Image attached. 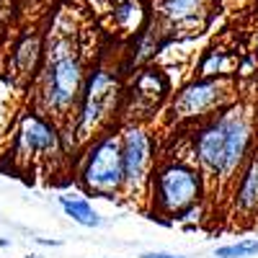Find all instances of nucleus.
Returning <instances> with one entry per match:
<instances>
[{"mask_svg":"<svg viewBox=\"0 0 258 258\" xmlns=\"http://www.w3.org/2000/svg\"><path fill=\"white\" fill-rule=\"evenodd\" d=\"M119 93V83L109 75V73H93L85 88V98H83V111H80V121H78V132L85 135L91 129L98 126V121L109 114V109L116 101Z\"/></svg>","mask_w":258,"mask_h":258,"instance_id":"4","label":"nucleus"},{"mask_svg":"<svg viewBox=\"0 0 258 258\" xmlns=\"http://www.w3.org/2000/svg\"><path fill=\"white\" fill-rule=\"evenodd\" d=\"M194 147L204 170L212 176H230L250 147V124L238 111H227L199 129Z\"/></svg>","mask_w":258,"mask_h":258,"instance_id":"1","label":"nucleus"},{"mask_svg":"<svg viewBox=\"0 0 258 258\" xmlns=\"http://www.w3.org/2000/svg\"><path fill=\"white\" fill-rule=\"evenodd\" d=\"M202 194V173L183 163H168L153 181L155 207L163 214H181L194 207Z\"/></svg>","mask_w":258,"mask_h":258,"instance_id":"2","label":"nucleus"},{"mask_svg":"<svg viewBox=\"0 0 258 258\" xmlns=\"http://www.w3.org/2000/svg\"><path fill=\"white\" fill-rule=\"evenodd\" d=\"M80 80H83V73H80V62L68 54V52H59L54 54L52 64H49V88H47V101L52 109H64L70 106L78 93H80Z\"/></svg>","mask_w":258,"mask_h":258,"instance_id":"5","label":"nucleus"},{"mask_svg":"<svg viewBox=\"0 0 258 258\" xmlns=\"http://www.w3.org/2000/svg\"><path fill=\"white\" fill-rule=\"evenodd\" d=\"M225 59H227V54H225V52L212 49V52L207 54V59L202 62V73H204V75H214V73H220V70H222V64H225Z\"/></svg>","mask_w":258,"mask_h":258,"instance_id":"14","label":"nucleus"},{"mask_svg":"<svg viewBox=\"0 0 258 258\" xmlns=\"http://www.w3.org/2000/svg\"><path fill=\"white\" fill-rule=\"evenodd\" d=\"M21 145L29 153H52L57 147V129L41 116H26L21 124Z\"/></svg>","mask_w":258,"mask_h":258,"instance_id":"8","label":"nucleus"},{"mask_svg":"<svg viewBox=\"0 0 258 258\" xmlns=\"http://www.w3.org/2000/svg\"><path fill=\"white\" fill-rule=\"evenodd\" d=\"M142 258H181V255H170V253H145Z\"/></svg>","mask_w":258,"mask_h":258,"instance_id":"15","label":"nucleus"},{"mask_svg":"<svg viewBox=\"0 0 258 258\" xmlns=\"http://www.w3.org/2000/svg\"><path fill=\"white\" fill-rule=\"evenodd\" d=\"M220 91H222V85L217 80L188 83L173 103V114L176 116H202L207 109H212L220 101V96H222Z\"/></svg>","mask_w":258,"mask_h":258,"instance_id":"7","label":"nucleus"},{"mask_svg":"<svg viewBox=\"0 0 258 258\" xmlns=\"http://www.w3.org/2000/svg\"><path fill=\"white\" fill-rule=\"evenodd\" d=\"M59 204H62V209L68 212L78 225H85V227H98V225H101V217H98L96 209H93L88 202H85V199L59 197Z\"/></svg>","mask_w":258,"mask_h":258,"instance_id":"10","label":"nucleus"},{"mask_svg":"<svg viewBox=\"0 0 258 258\" xmlns=\"http://www.w3.org/2000/svg\"><path fill=\"white\" fill-rule=\"evenodd\" d=\"M137 16H140L137 0H121V3L116 6V21H119L121 26H132V24H137Z\"/></svg>","mask_w":258,"mask_h":258,"instance_id":"13","label":"nucleus"},{"mask_svg":"<svg viewBox=\"0 0 258 258\" xmlns=\"http://www.w3.org/2000/svg\"><path fill=\"white\" fill-rule=\"evenodd\" d=\"M258 253V240H243V243H235V245H225L217 248V258H248Z\"/></svg>","mask_w":258,"mask_h":258,"instance_id":"12","label":"nucleus"},{"mask_svg":"<svg viewBox=\"0 0 258 258\" xmlns=\"http://www.w3.org/2000/svg\"><path fill=\"white\" fill-rule=\"evenodd\" d=\"M124 181L121 165V142L116 137H103L93 145V150L85 158L83 165V183L93 194L109 197Z\"/></svg>","mask_w":258,"mask_h":258,"instance_id":"3","label":"nucleus"},{"mask_svg":"<svg viewBox=\"0 0 258 258\" xmlns=\"http://www.w3.org/2000/svg\"><path fill=\"white\" fill-rule=\"evenodd\" d=\"M153 163L150 155V137L145 135V129L129 126L121 140V165H124V181L129 186H140L147 176V168Z\"/></svg>","mask_w":258,"mask_h":258,"instance_id":"6","label":"nucleus"},{"mask_svg":"<svg viewBox=\"0 0 258 258\" xmlns=\"http://www.w3.org/2000/svg\"><path fill=\"white\" fill-rule=\"evenodd\" d=\"M235 202L243 212H253L258 209V158L250 160L245 176L240 178V186H238V194H235Z\"/></svg>","mask_w":258,"mask_h":258,"instance_id":"9","label":"nucleus"},{"mask_svg":"<svg viewBox=\"0 0 258 258\" xmlns=\"http://www.w3.org/2000/svg\"><path fill=\"white\" fill-rule=\"evenodd\" d=\"M199 11V0H165L163 13L170 21H186Z\"/></svg>","mask_w":258,"mask_h":258,"instance_id":"11","label":"nucleus"}]
</instances>
